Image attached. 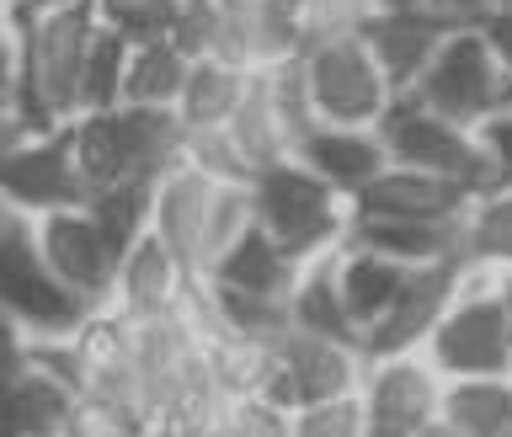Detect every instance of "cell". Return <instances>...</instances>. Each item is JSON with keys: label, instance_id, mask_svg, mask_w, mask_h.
<instances>
[{"label": "cell", "instance_id": "5b68a950", "mask_svg": "<svg viewBox=\"0 0 512 437\" xmlns=\"http://www.w3.org/2000/svg\"><path fill=\"white\" fill-rule=\"evenodd\" d=\"M246 187H251V219L299 262L326 256L347 240L352 203L336 187L320 182L310 166H299L294 155L262 166Z\"/></svg>", "mask_w": 512, "mask_h": 437}, {"label": "cell", "instance_id": "e575fe53", "mask_svg": "<svg viewBox=\"0 0 512 437\" xmlns=\"http://www.w3.org/2000/svg\"><path fill=\"white\" fill-rule=\"evenodd\" d=\"M480 144H486V155H491L496 182H512V112H502V118H491L480 128Z\"/></svg>", "mask_w": 512, "mask_h": 437}, {"label": "cell", "instance_id": "b9f144b4", "mask_svg": "<svg viewBox=\"0 0 512 437\" xmlns=\"http://www.w3.org/2000/svg\"><path fill=\"white\" fill-rule=\"evenodd\" d=\"M416 437H454V432H448V427H443V422H432V427H427V432H416Z\"/></svg>", "mask_w": 512, "mask_h": 437}, {"label": "cell", "instance_id": "ba28073f", "mask_svg": "<svg viewBox=\"0 0 512 437\" xmlns=\"http://www.w3.org/2000/svg\"><path fill=\"white\" fill-rule=\"evenodd\" d=\"M374 134L390 155V166H416V171H438V176H454L480 198L486 187H496L491 176V155L480 144V128H459L448 123L443 112L422 107L416 96L400 91L384 118L374 123Z\"/></svg>", "mask_w": 512, "mask_h": 437}, {"label": "cell", "instance_id": "f1b7e54d", "mask_svg": "<svg viewBox=\"0 0 512 437\" xmlns=\"http://www.w3.org/2000/svg\"><path fill=\"white\" fill-rule=\"evenodd\" d=\"M464 256L486 267H512V182L486 187L464 214Z\"/></svg>", "mask_w": 512, "mask_h": 437}, {"label": "cell", "instance_id": "4fadbf2b", "mask_svg": "<svg viewBox=\"0 0 512 437\" xmlns=\"http://www.w3.org/2000/svg\"><path fill=\"white\" fill-rule=\"evenodd\" d=\"M32 224H38L43 262L59 272V283L75 288L86 304H96V310H107L123 251L107 240V230L96 224L91 208H59V214H43V219H32Z\"/></svg>", "mask_w": 512, "mask_h": 437}, {"label": "cell", "instance_id": "f6af8a7d", "mask_svg": "<svg viewBox=\"0 0 512 437\" xmlns=\"http://www.w3.org/2000/svg\"><path fill=\"white\" fill-rule=\"evenodd\" d=\"M507 6H512V0H507Z\"/></svg>", "mask_w": 512, "mask_h": 437}, {"label": "cell", "instance_id": "44dd1931", "mask_svg": "<svg viewBox=\"0 0 512 437\" xmlns=\"http://www.w3.org/2000/svg\"><path fill=\"white\" fill-rule=\"evenodd\" d=\"M347 246H363L374 256H390L400 267H427L443 256H464V224H432V219H347Z\"/></svg>", "mask_w": 512, "mask_h": 437}, {"label": "cell", "instance_id": "277c9868", "mask_svg": "<svg viewBox=\"0 0 512 437\" xmlns=\"http://www.w3.org/2000/svg\"><path fill=\"white\" fill-rule=\"evenodd\" d=\"M0 310L32 342H64L96 315V304H86L75 288H64L59 272L43 262L38 224L16 208H0Z\"/></svg>", "mask_w": 512, "mask_h": 437}, {"label": "cell", "instance_id": "ab89813d", "mask_svg": "<svg viewBox=\"0 0 512 437\" xmlns=\"http://www.w3.org/2000/svg\"><path fill=\"white\" fill-rule=\"evenodd\" d=\"M496 294H502V310H507V326H512V267H496Z\"/></svg>", "mask_w": 512, "mask_h": 437}, {"label": "cell", "instance_id": "ee69618b", "mask_svg": "<svg viewBox=\"0 0 512 437\" xmlns=\"http://www.w3.org/2000/svg\"><path fill=\"white\" fill-rule=\"evenodd\" d=\"M502 437H512V427H507V432H502Z\"/></svg>", "mask_w": 512, "mask_h": 437}, {"label": "cell", "instance_id": "7c38bea8", "mask_svg": "<svg viewBox=\"0 0 512 437\" xmlns=\"http://www.w3.org/2000/svg\"><path fill=\"white\" fill-rule=\"evenodd\" d=\"M358 406L368 437H416L438 422L443 374L427 363V352H384L363 363Z\"/></svg>", "mask_w": 512, "mask_h": 437}, {"label": "cell", "instance_id": "d590c367", "mask_svg": "<svg viewBox=\"0 0 512 437\" xmlns=\"http://www.w3.org/2000/svg\"><path fill=\"white\" fill-rule=\"evenodd\" d=\"M27 363H32V336L0 310V379H11L16 368H27Z\"/></svg>", "mask_w": 512, "mask_h": 437}, {"label": "cell", "instance_id": "9a60e30c", "mask_svg": "<svg viewBox=\"0 0 512 437\" xmlns=\"http://www.w3.org/2000/svg\"><path fill=\"white\" fill-rule=\"evenodd\" d=\"M475 192L438 171H416V166H384L358 198L352 214L363 219H432V224H464Z\"/></svg>", "mask_w": 512, "mask_h": 437}, {"label": "cell", "instance_id": "484cf974", "mask_svg": "<svg viewBox=\"0 0 512 437\" xmlns=\"http://www.w3.org/2000/svg\"><path fill=\"white\" fill-rule=\"evenodd\" d=\"M246 80H251V70H240L230 59H214V54L192 59L187 86L176 96V112H182L187 134H198V128H230L240 96H246Z\"/></svg>", "mask_w": 512, "mask_h": 437}, {"label": "cell", "instance_id": "52a82bcc", "mask_svg": "<svg viewBox=\"0 0 512 437\" xmlns=\"http://www.w3.org/2000/svg\"><path fill=\"white\" fill-rule=\"evenodd\" d=\"M299 70H304V91H310L315 123L374 128L384 118V107L400 96L358 27H336V32L310 38L299 54Z\"/></svg>", "mask_w": 512, "mask_h": 437}, {"label": "cell", "instance_id": "f546056e", "mask_svg": "<svg viewBox=\"0 0 512 437\" xmlns=\"http://www.w3.org/2000/svg\"><path fill=\"white\" fill-rule=\"evenodd\" d=\"M96 224L107 230V240L118 251H128L139 235H150V208H155V182H139V176H123V182H112L107 192H96L86 203Z\"/></svg>", "mask_w": 512, "mask_h": 437}, {"label": "cell", "instance_id": "7bdbcfd3", "mask_svg": "<svg viewBox=\"0 0 512 437\" xmlns=\"http://www.w3.org/2000/svg\"><path fill=\"white\" fill-rule=\"evenodd\" d=\"M6 123H11V118H6V107H0V128H6Z\"/></svg>", "mask_w": 512, "mask_h": 437}, {"label": "cell", "instance_id": "60d3db41", "mask_svg": "<svg viewBox=\"0 0 512 437\" xmlns=\"http://www.w3.org/2000/svg\"><path fill=\"white\" fill-rule=\"evenodd\" d=\"M400 6H427V0H368V11H400Z\"/></svg>", "mask_w": 512, "mask_h": 437}, {"label": "cell", "instance_id": "5bb4252c", "mask_svg": "<svg viewBox=\"0 0 512 437\" xmlns=\"http://www.w3.org/2000/svg\"><path fill=\"white\" fill-rule=\"evenodd\" d=\"M464 267L470 256H443V262L411 267L406 283H400L395 304L384 310V320L363 336V358H384V352H422L427 331L438 326V315L448 310V299L459 294Z\"/></svg>", "mask_w": 512, "mask_h": 437}, {"label": "cell", "instance_id": "4316f807", "mask_svg": "<svg viewBox=\"0 0 512 437\" xmlns=\"http://www.w3.org/2000/svg\"><path fill=\"white\" fill-rule=\"evenodd\" d=\"M438 422L454 437H502L512 427V379H443Z\"/></svg>", "mask_w": 512, "mask_h": 437}, {"label": "cell", "instance_id": "d6a6232c", "mask_svg": "<svg viewBox=\"0 0 512 437\" xmlns=\"http://www.w3.org/2000/svg\"><path fill=\"white\" fill-rule=\"evenodd\" d=\"M288 437H368L358 395H336V400H315V406L288 411Z\"/></svg>", "mask_w": 512, "mask_h": 437}, {"label": "cell", "instance_id": "1f68e13d", "mask_svg": "<svg viewBox=\"0 0 512 437\" xmlns=\"http://www.w3.org/2000/svg\"><path fill=\"white\" fill-rule=\"evenodd\" d=\"M91 6L102 27H112L128 43H144V38H171L187 0H91Z\"/></svg>", "mask_w": 512, "mask_h": 437}, {"label": "cell", "instance_id": "603a6c76", "mask_svg": "<svg viewBox=\"0 0 512 437\" xmlns=\"http://www.w3.org/2000/svg\"><path fill=\"white\" fill-rule=\"evenodd\" d=\"M406 272H411V267L390 262V256H374V251L347 246V240H342V251H336V283H342V304H347L352 326H358V342L379 326L384 310L395 304L400 283H406Z\"/></svg>", "mask_w": 512, "mask_h": 437}, {"label": "cell", "instance_id": "ac0fdd59", "mask_svg": "<svg viewBox=\"0 0 512 437\" xmlns=\"http://www.w3.org/2000/svg\"><path fill=\"white\" fill-rule=\"evenodd\" d=\"M80 406V390L48 363L32 358L0 379V437H64Z\"/></svg>", "mask_w": 512, "mask_h": 437}, {"label": "cell", "instance_id": "e0dca14e", "mask_svg": "<svg viewBox=\"0 0 512 437\" xmlns=\"http://www.w3.org/2000/svg\"><path fill=\"white\" fill-rule=\"evenodd\" d=\"M358 32L368 38V48H374V59L384 64L390 86L406 91L411 80L427 70V59L438 54V43L454 32V22L432 6H400V11H368L358 22Z\"/></svg>", "mask_w": 512, "mask_h": 437}, {"label": "cell", "instance_id": "7a4b0ae2", "mask_svg": "<svg viewBox=\"0 0 512 437\" xmlns=\"http://www.w3.org/2000/svg\"><path fill=\"white\" fill-rule=\"evenodd\" d=\"M246 224H251L246 182H219V176L187 166V160L155 182L150 235L192 272V283L208 278V267L246 235Z\"/></svg>", "mask_w": 512, "mask_h": 437}, {"label": "cell", "instance_id": "7402d4cb", "mask_svg": "<svg viewBox=\"0 0 512 437\" xmlns=\"http://www.w3.org/2000/svg\"><path fill=\"white\" fill-rule=\"evenodd\" d=\"M112 112H118L128 176L160 182L166 171H176L187 160V123L176 107H112Z\"/></svg>", "mask_w": 512, "mask_h": 437}, {"label": "cell", "instance_id": "9c48e42d", "mask_svg": "<svg viewBox=\"0 0 512 437\" xmlns=\"http://www.w3.org/2000/svg\"><path fill=\"white\" fill-rule=\"evenodd\" d=\"M86 182L75 171V150H70V128H43L27 134L22 123L0 128V208L16 214H59V208H86Z\"/></svg>", "mask_w": 512, "mask_h": 437}, {"label": "cell", "instance_id": "d4e9b609", "mask_svg": "<svg viewBox=\"0 0 512 437\" xmlns=\"http://www.w3.org/2000/svg\"><path fill=\"white\" fill-rule=\"evenodd\" d=\"M192 54L176 38H144L128 43V70H123V102L118 107H176L187 86Z\"/></svg>", "mask_w": 512, "mask_h": 437}, {"label": "cell", "instance_id": "8992f818", "mask_svg": "<svg viewBox=\"0 0 512 437\" xmlns=\"http://www.w3.org/2000/svg\"><path fill=\"white\" fill-rule=\"evenodd\" d=\"M406 96L459 128H486L491 118L512 112V70L486 27H454L427 59V70L406 86Z\"/></svg>", "mask_w": 512, "mask_h": 437}, {"label": "cell", "instance_id": "3957f363", "mask_svg": "<svg viewBox=\"0 0 512 437\" xmlns=\"http://www.w3.org/2000/svg\"><path fill=\"white\" fill-rule=\"evenodd\" d=\"M422 352L443 379H512V326L496 294V267H464L459 294L427 331Z\"/></svg>", "mask_w": 512, "mask_h": 437}, {"label": "cell", "instance_id": "836d02e7", "mask_svg": "<svg viewBox=\"0 0 512 437\" xmlns=\"http://www.w3.org/2000/svg\"><path fill=\"white\" fill-rule=\"evenodd\" d=\"M0 107H16V11L11 0H0Z\"/></svg>", "mask_w": 512, "mask_h": 437}, {"label": "cell", "instance_id": "d6986e66", "mask_svg": "<svg viewBox=\"0 0 512 437\" xmlns=\"http://www.w3.org/2000/svg\"><path fill=\"white\" fill-rule=\"evenodd\" d=\"M294 160L310 166L326 187H336L347 203L390 166V155H384L374 128H342V123H310L304 139L294 144Z\"/></svg>", "mask_w": 512, "mask_h": 437}, {"label": "cell", "instance_id": "30bf717a", "mask_svg": "<svg viewBox=\"0 0 512 437\" xmlns=\"http://www.w3.org/2000/svg\"><path fill=\"white\" fill-rule=\"evenodd\" d=\"M310 123L315 112H310V91H304V70L299 59H283V64H267V70H251L246 96H240L230 118V139L256 176L272 160L294 155V144L304 139Z\"/></svg>", "mask_w": 512, "mask_h": 437}, {"label": "cell", "instance_id": "4dcf8cb0", "mask_svg": "<svg viewBox=\"0 0 512 437\" xmlns=\"http://www.w3.org/2000/svg\"><path fill=\"white\" fill-rule=\"evenodd\" d=\"M123 70H128V38L96 22L86 64H80V112H107L123 102Z\"/></svg>", "mask_w": 512, "mask_h": 437}, {"label": "cell", "instance_id": "83f0119b", "mask_svg": "<svg viewBox=\"0 0 512 437\" xmlns=\"http://www.w3.org/2000/svg\"><path fill=\"white\" fill-rule=\"evenodd\" d=\"M70 150H75V171L86 192H107L112 182H123L128 176V160H123V134H118V112H75L70 123ZM86 198V203H91Z\"/></svg>", "mask_w": 512, "mask_h": 437}, {"label": "cell", "instance_id": "2e32d148", "mask_svg": "<svg viewBox=\"0 0 512 437\" xmlns=\"http://www.w3.org/2000/svg\"><path fill=\"white\" fill-rule=\"evenodd\" d=\"M192 294V272L160 246L155 235H139L118 262V283H112L107 310H118L123 320H155L176 315Z\"/></svg>", "mask_w": 512, "mask_h": 437}, {"label": "cell", "instance_id": "ffe728a7", "mask_svg": "<svg viewBox=\"0 0 512 437\" xmlns=\"http://www.w3.org/2000/svg\"><path fill=\"white\" fill-rule=\"evenodd\" d=\"M299 256H288L278 240H272L262 224H246V235L235 240L230 251L208 267L203 283H219V288H235V294H256V299H288V288L299 278Z\"/></svg>", "mask_w": 512, "mask_h": 437}, {"label": "cell", "instance_id": "cb8c5ba5", "mask_svg": "<svg viewBox=\"0 0 512 437\" xmlns=\"http://www.w3.org/2000/svg\"><path fill=\"white\" fill-rule=\"evenodd\" d=\"M336 251H342V246H336ZM336 251L310 256V262L299 267L294 288H288V320H294V331L336 336V342H358V326H352V315H347V304H342V283H336Z\"/></svg>", "mask_w": 512, "mask_h": 437}, {"label": "cell", "instance_id": "6da1fadb", "mask_svg": "<svg viewBox=\"0 0 512 437\" xmlns=\"http://www.w3.org/2000/svg\"><path fill=\"white\" fill-rule=\"evenodd\" d=\"M96 32V6H59L22 16L16 11V107L11 118L27 134L59 128L80 112V64Z\"/></svg>", "mask_w": 512, "mask_h": 437}, {"label": "cell", "instance_id": "74e56055", "mask_svg": "<svg viewBox=\"0 0 512 437\" xmlns=\"http://www.w3.org/2000/svg\"><path fill=\"white\" fill-rule=\"evenodd\" d=\"M486 32H491L496 54H502V59H507V70H512V6H502V11H496L491 22H486Z\"/></svg>", "mask_w": 512, "mask_h": 437}, {"label": "cell", "instance_id": "8fae6325", "mask_svg": "<svg viewBox=\"0 0 512 437\" xmlns=\"http://www.w3.org/2000/svg\"><path fill=\"white\" fill-rule=\"evenodd\" d=\"M363 363L368 358H363L358 342H336V336H315V331H288L283 342L267 352L262 400L288 416L299 406H315V400L358 395Z\"/></svg>", "mask_w": 512, "mask_h": 437}, {"label": "cell", "instance_id": "8d00e7d4", "mask_svg": "<svg viewBox=\"0 0 512 437\" xmlns=\"http://www.w3.org/2000/svg\"><path fill=\"white\" fill-rule=\"evenodd\" d=\"M427 6H432V11H443L454 27H486L491 16L507 6V0H427Z\"/></svg>", "mask_w": 512, "mask_h": 437}, {"label": "cell", "instance_id": "f35d334b", "mask_svg": "<svg viewBox=\"0 0 512 437\" xmlns=\"http://www.w3.org/2000/svg\"><path fill=\"white\" fill-rule=\"evenodd\" d=\"M59 6H86V0H11V11L38 16V11H59Z\"/></svg>", "mask_w": 512, "mask_h": 437}]
</instances>
